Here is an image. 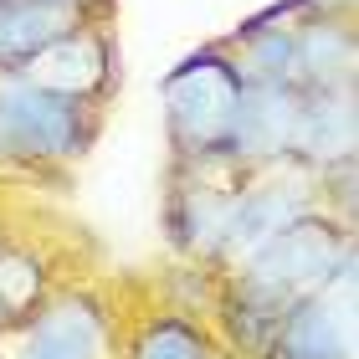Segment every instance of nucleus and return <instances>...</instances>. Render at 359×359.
<instances>
[{"instance_id":"9d476101","label":"nucleus","mask_w":359,"mask_h":359,"mask_svg":"<svg viewBox=\"0 0 359 359\" xmlns=\"http://www.w3.org/2000/svg\"><path fill=\"white\" fill-rule=\"evenodd\" d=\"M21 72L36 77V83H46V88H62V93L97 97V103H103L108 77H113L108 36H103V31H93V26L83 21V26H72L67 36H57L46 52H36Z\"/></svg>"},{"instance_id":"423d86ee","label":"nucleus","mask_w":359,"mask_h":359,"mask_svg":"<svg viewBox=\"0 0 359 359\" xmlns=\"http://www.w3.org/2000/svg\"><path fill=\"white\" fill-rule=\"evenodd\" d=\"M354 252L334 267V277L318 292L298 298L277 323L267 359H359V329H354Z\"/></svg>"},{"instance_id":"7ed1b4c3","label":"nucleus","mask_w":359,"mask_h":359,"mask_svg":"<svg viewBox=\"0 0 359 359\" xmlns=\"http://www.w3.org/2000/svg\"><path fill=\"white\" fill-rule=\"evenodd\" d=\"M318 205H323V180L313 170H303L298 159L241 170L226 231H221V241H216V252H210L205 267L210 272H236L252 252H262L287 221H298V216H308V210H318Z\"/></svg>"},{"instance_id":"f3484780","label":"nucleus","mask_w":359,"mask_h":359,"mask_svg":"<svg viewBox=\"0 0 359 359\" xmlns=\"http://www.w3.org/2000/svg\"><path fill=\"white\" fill-rule=\"evenodd\" d=\"M0 339H6V323H0Z\"/></svg>"},{"instance_id":"f03ea898","label":"nucleus","mask_w":359,"mask_h":359,"mask_svg":"<svg viewBox=\"0 0 359 359\" xmlns=\"http://www.w3.org/2000/svg\"><path fill=\"white\" fill-rule=\"evenodd\" d=\"M241 62L231 46H201L159 83L165 97V139L180 165H205V159H226V139H231L236 97H241Z\"/></svg>"},{"instance_id":"4468645a","label":"nucleus","mask_w":359,"mask_h":359,"mask_svg":"<svg viewBox=\"0 0 359 359\" xmlns=\"http://www.w3.org/2000/svg\"><path fill=\"white\" fill-rule=\"evenodd\" d=\"M241 72L267 77V83H292V26H241Z\"/></svg>"},{"instance_id":"a211bd4d","label":"nucleus","mask_w":359,"mask_h":359,"mask_svg":"<svg viewBox=\"0 0 359 359\" xmlns=\"http://www.w3.org/2000/svg\"><path fill=\"white\" fill-rule=\"evenodd\" d=\"M0 359H6V354H0Z\"/></svg>"},{"instance_id":"20e7f679","label":"nucleus","mask_w":359,"mask_h":359,"mask_svg":"<svg viewBox=\"0 0 359 359\" xmlns=\"http://www.w3.org/2000/svg\"><path fill=\"white\" fill-rule=\"evenodd\" d=\"M15 344L6 359H118L123 313L93 287H52L21 323H11Z\"/></svg>"},{"instance_id":"f257e3e1","label":"nucleus","mask_w":359,"mask_h":359,"mask_svg":"<svg viewBox=\"0 0 359 359\" xmlns=\"http://www.w3.org/2000/svg\"><path fill=\"white\" fill-rule=\"evenodd\" d=\"M103 128V103L46 88L26 72H0V165L57 170L83 159Z\"/></svg>"},{"instance_id":"9b49d317","label":"nucleus","mask_w":359,"mask_h":359,"mask_svg":"<svg viewBox=\"0 0 359 359\" xmlns=\"http://www.w3.org/2000/svg\"><path fill=\"white\" fill-rule=\"evenodd\" d=\"M221 349L210 318H195L190 308H154V313L123 318L118 359H210Z\"/></svg>"},{"instance_id":"39448f33","label":"nucleus","mask_w":359,"mask_h":359,"mask_svg":"<svg viewBox=\"0 0 359 359\" xmlns=\"http://www.w3.org/2000/svg\"><path fill=\"white\" fill-rule=\"evenodd\" d=\"M241 170L226 165V159H205V165H180L170 159V190H165V241L190 257L195 267L210 262L216 241L226 231V216H231Z\"/></svg>"},{"instance_id":"dca6fc26","label":"nucleus","mask_w":359,"mask_h":359,"mask_svg":"<svg viewBox=\"0 0 359 359\" xmlns=\"http://www.w3.org/2000/svg\"><path fill=\"white\" fill-rule=\"evenodd\" d=\"M210 359H236V354H231V349H226V344H221V349H216V354H210Z\"/></svg>"},{"instance_id":"ddd939ff","label":"nucleus","mask_w":359,"mask_h":359,"mask_svg":"<svg viewBox=\"0 0 359 359\" xmlns=\"http://www.w3.org/2000/svg\"><path fill=\"white\" fill-rule=\"evenodd\" d=\"M52 283H46V262L21 241H0V323H21L36 308Z\"/></svg>"},{"instance_id":"6e6552de","label":"nucleus","mask_w":359,"mask_h":359,"mask_svg":"<svg viewBox=\"0 0 359 359\" xmlns=\"http://www.w3.org/2000/svg\"><path fill=\"white\" fill-rule=\"evenodd\" d=\"M359 144V113L354 88H303L298 97V128H292V159L303 170H334L349 165Z\"/></svg>"},{"instance_id":"1a4fd4ad","label":"nucleus","mask_w":359,"mask_h":359,"mask_svg":"<svg viewBox=\"0 0 359 359\" xmlns=\"http://www.w3.org/2000/svg\"><path fill=\"white\" fill-rule=\"evenodd\" d=\"M354 26L334 11H308L292 26V83L298 88H354Z\"/></svg>"},{"instance_id":"0eeeda50","label":"nucleus","mask_w":359,"mask_h":359,"mask_svg":"<svg viewBox=\"0 0 359 359\" xmlns=\"http://www.w3.org/2000/svg\"><path fill=\"white\" fill-rule=\"evenodd\" d=\"M298 83H267V77H247L236 97L231 139H226V165L236 170H262L292 159V128H298Z\"/></svg>"},{"instance_id":"2eb2a0df","label":"nucleus","mask_w":359,"mask_h":359,"mask_svg":"<svg viewBox=\"0 0 359 359\" xmlns=\"http://www.w3.org/2000/svg\"><path fill=\"white\" fill-rule=\"evenodd\" d=\"M67 6H77V11H93V6H97V0H67Z\"/></svg>"},{"instance_id":"f8f14e48","label":"nucleus","mask_w":359,"mask_h":359,"mask_svg":"<svg viewBox=\"0 0 359 359\" xmlns=\"http://www.w3.org/2000/svg\"><path fill=\"white\" fill-rule=\"evenodd\" d=\"M88 11L67 0H0V72H21L57 36L83 26Z\"/></svg>"}]
</instances>
